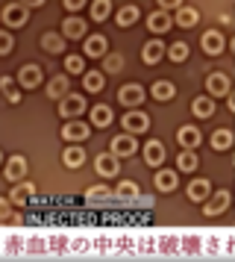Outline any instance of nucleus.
Listing matches in <instances>:
<instances>
[{"label": "nucleus", "instance_id": "obj_1", "mask_svg": "<svg viewBox=\"0 0 235 262\" xmlns=\"http://www.w3.org/2000/svg\"><path fill=\"white\" fill-rule=\"evenodd\" d=\"M82 109H85V97L82 95H65L62 100H59V115H62L65 121L77 118Z\"/></svg>", "mask_w": 235, "mask_h": 262}, {"label": "nucleus", "instance_id": "obj_2", "mask_svg": "<svg viewBox=\"0 0 235 262\" xmlns=\"http://www.w3.org/2000/svg\"><path fill=\"white\" fill-rule=\"evenodd\" d=\"M3 21H6V27H24L30 21V6H24V3H9V6L3 9Z\"/></svg>", "mask_w": 235, "mask_h": 262}, {"label": "nucleus", "instance_id": "obj_3", "mask_svg": "<svg viewBox=\"0 0 235 262\" xmlns=\"http://www.w3.org/2000/svg\"><path fill=\"white\" fill-rule=\"evenodd\" d=\"M124 130L127 133H147L150 130V118H147V112H141V109H129L127 115H124Z\"/></svg>", "mask_w": 235, "mask_h": 262}, {"label": "nucleus", "instance_id": "obj_4", "mask_svg": "<svg viewBox=\"0 0 235 262\" xmlns=\"http://www.w3.org/2000/svg\"><path fill=\"white\" fill-rule=\"evenodd\" d=\"M118 100H121L124 106L135 109V106H141V103H144V89H141L138 83H129V85H124V89L118 92Z\"/></svg>", "mask_w": 235, "mask_h": 262}, {"label": "nucleus", "instance_id": "obj_5", "mask_svg": "<svg viewBox=\"0 0 235 262\" xmlns=\"http://www.w3.org/2000/svg\"><path fill=\"white\" fill-rule=\"evenodd\" d=\"M209 194H212V186H209V180H206V177L191 180V183H188V189H185V198H188V201H194V203L209 201Z\"/></svg>", "mask_w": 235, "mask_h": 262}, {"label": "nucleus", "instance_id": "obj_6", "mask_svg": "<svg viewBox=\"0 0 235 262\" xmlns=\"http://www.w3.org/2000/svg\"><path fill=\"white\" fill-rule=\"evenodd\" d=\"M138 150V142H135V136L132 133H124V136H115L112 139V154L121 159V156H132Z\"/></svg>", "mask_w": 235, "mask_h": 262}, {"label": "nucleus", "instance_id": "obj_7", "mask_svg": "<svg viewBox=\"0 0 235 262\" xmlns=\"http://www.w3.org/2000/svg\"><path fill=\"white\" fill-rule=\"evenodd\" d=\"M200 48L206 50L209 56H218L223 50V33L221 30H206V33L200 36Z\"/></svg>", "mask_w": 235, "mask_h": 262}, {"label": "nucleus", "instance_id": "obj_8", "mask_svg": "<svg viewBox=\"0 0 235 262\" xmlns=\"http://www.w3.org/2000/svg\"><path fill=\"white\" fill-rule=\"evenodd\" d=\"M88 136V124H82V121H65V127H62V139L65 142H82Z\"/></svg>", "mask_w": 235, "mask_h": 262}, {"label": "nucleus", "instance_id": "obj_9", "mask_svg": "<svg viewBox=\"0 0 235 262\" xmlns=\"http://www.w3.org/2000/svg\"><path fill=\"white\" fill-rule=\"evenodd\" d=\"M18 85H21V89H35V85H41V68H38V65H24L21 71H18Z\"/></svg>", "mask_w": 235, "mask_h": 262}, {"label": "nucleus", "instance_id": "obj_10", "mask_svg": "<svg viewBox=\"0 0 235 262\" xmlns=\"http://www.w3.org/2000/svg\"><path fill=\"white\" fill-rule=\"evenodd\" d=\"M206 89H209V97H223L229 92L226 74H209V77H206Z\"/></svg>", "mask_w": 235, "mask_h": 262}, {"label": "nucleus", "instance_id": "obj_11", "mask_svg": "<svg viewBox=\"0 0 235 262\" xmlns=\"http://www.w3.org/2000/svg\"><path fill=\"white\" fill-rule=\"evenodd\" d=\"M200 139L203 136H200L197 127H179V133H176V142L182 144V150H194L200 144Z\"/></svg>", "mask_w": 235, "mask_h": 262}, {"label": "nucleus", "instance_id": "obj_12", "mask_svg": "<svg viewBox=\"0 0 235 262\" xmlns=\"http://www.w3.org/2000/svg\"><path fill=\"white\" fill-rule=\"evenodd\" d=\"M144 159H147V165H153V168H159L165 162V144L162 142H147L144 144Z\"/></svg>", "mask_w": 235, "mask_h": 262}, {"label": "nucleus", "instance_id": "obj_13", "mask_svg": "<svg viewBox=\"0 0 235 262\" xmlns=\"http://www.w3.org/2000/svg\"><path fill=\"white\" fill-rule=\"evenodd\" d=\"M118 168H121V162H118L115 154L97 156V171H100V177H118Z\"/></svg>", "mask_w": 235, "mask_h": 262}, {"label": "nucleus", "instance_id": "obj_14", "mask_svg": "<svg viewBox=\"0 0 235 262\" xmlns=\"http://www.w3.org/2000/svg\"><path fill=\"white\" fill-rule=\"evenodd\" d=\"M35 198V186L33 183H24V186H15L9 194V203H15V206H24V203H30Z\"/></svg>", "mask_w": 235, "mask_h": 262}, {"label": "nucleus", "instance_id": "obj_15", "mask_svg": "<svg viewBox=\"0 0 235 262\" xmlns=\"http://www.w3.org/2000/svg\"><path fill=\"white\" fill-rule=\"evenodd\" d=\"M62 36L65 38H82L85 36V21L82 18H65V24H62Z\"/></svg>", "mask_w": 235, "mask_h": 262}, {"label": "nucleus", "instance_id": "obj_16", "mask_svg": "<svg viewBox=\"0 0 235 262\" xmlns=\"http://www.w3.org/2000/svg\"><path fill=\"white\" fill-rule=\"evenodd\" d=\"M62 162H65V168H80L85 162V150L77 147V144H68L65 154H62Z\"/></svg>", "mask_w": 235, "mask_h": 262}, {"label": "nucleus", "instance_id": "obj_17", "mask_svg": "<svg viewBox=\"0 0 235 262\" xmlns=\"http://www.w3.org/2000/svg\"><path fill=\"white\" fill-rule=\"evenodd\" d=\"M27 177V159L24 156H12L6 162V180H24Z\"/></svg>", "mask_w": 235, "mask_h": 262}, {"label": "nucleus", "instance_id": "obj_18", "mask_svg": "<svg viewBox=\"0 0 235 262\" xmlns=\"http://www.w3.org/2000/svg\"><path fill=\"white\" fill-rule=\"evenodd\" d=\"M41 50H47V53H62L65 50V36L62 33H44L41 36Z\"/></svg>", "mask_w": 235, "mask_h": 262}, {"label": "nucleus", "instance_id": "obj_19", "mask_svg": "<svg viewBox=\"0 0 235 262\" xmlns=\"http://www.w3.org/2000/svg\"><path fill=\"white\" fill-rule=\"evenodd\" d=\"M226 203H229V191H215V198H212V203H206L203 206V212L206 215H221L223 209H226Z\"/></svg>", "mask_w": 235, "mask_h": 262}, {"label": "nucleus", "instance_id": "obj_20", "mask_svg": "<svg viewBox=\"0 0 235 262\" xmlns=\"http://www.w3.org/2000/svg\"><path fill=\"white\" fill-rule=\"evenodd\" d=\"M150 95L156 97V100H171V97L176 95V85L171 83V80H156L150 89Z\"/></svg>", "mask_w": 235, "mask_h": 262}, {"label": "nucleus", "instance_id": "obj_21", "mask_svg": "<svg viewBox=\"0 0 235 262\" xmlns=\"http://www.w3.org/2000/svg\"><path fill=\"white\" fill-rule=\"evenodd\" d=\"M85 56H91V59H100V56H106V38H103V36L85 38Z\"/></svg>", "mask_w": 235, "mask_h": 262}, {"label": "nucleus", "instance_id": "obj_22", "mask_svg": "<svg viewBox=\"0 0 235 262\" xmlns=\"http://www.w3.org/2000/svg\"><path fill=\"white\" fill-rule=\"evenodd\" d=\"M156 189L159 191H174L176 189V171H168V168H165V171H156Z\"/></svg>", "mask_w": 235, "mask_h": 262}, {"label": "nucleus", "instance_id": "obj_23", "mask_svg": "<svg viewBox=\"0 0 235 262\" xmlns=\"http://www.w3.org/2000/svg\"><path fill=\"white\" fill-rule=\"evenodd\" d=\"M200 21V12L194 9V6H182L179 12H176V24L182 27V30H188V27H194Z\"/></svg>", "mask_w": 235, "mask_h": 262}, {"label": "nucleus", "instance_id": "obj_24", "mask_svg": "<svg viewBox=\"0 0 235 262\" xmlns=\"http://www.w3.org/2000/svg\"><path fill=\"white\" fill-rule=\"evenodd\" d=\"M162 56H165V45L162 41H147V48H144V62L147 65H156V62H162Z\"/></svg>", "mask_w": 235, "mask_h": 262}, {"label": "nucleus", "instance_id": "obj_25", "mask_svg": "<svg viewBox=\"0 0 235 262\" xmlns=\"http://www.w3.org/2000/svg\"><path fill=\"white\" fill-rule=\"evenodd\" d=\"M65 95H70V92H68V77H53V80H50V85H47V97H56V100H62Z\"/></svg>", "mask_w": 235, "mask_h": 262}, {"label": "nucleus", "instance_id": "obj_26", "mask_svg": "<svg viewBox=\"0 0 235 262\" xmlns=\"http://www.w3.org/2000/svg\"><path fill=\"white\" fill-rule=\"evenodd\" d=\"M191 109H194L197 118H212V115H215V100H212V97H197V100L191 103Z\"/></svg>", "mask_w": 235, "mask_h": 262}, {"label": "nucleus", "instance_id": "obj_27", "mask_svg": "<svg viewBox=\"0 0 235 262\" xmlns=\"http://www.w3.org/2000/svg\"><path fill=\"white\" fill-rule=\"evenodd\" d=\"M147 27H150V33H168L171 30V18L165 12H153L147 18Z\"/></svg>", "mask_w": 235, "mask_h": 262}, {"label": "nucleus", "instance_id": "obj_28", "mask_svg": "<svg viewBox=\"0 0 235 262\" xmlns=\"http://www.w3.org/2000/svg\"><path fill=\"white\" fill-rule=\"evenodd\" d=\"M115 21H118V27H132L138 21V9L135 6H121L115 15Z\"/></svg>", "mask_w": 235, "mask_h": 262}, {"label": "nucleus", "instance_id": "obj_29", "mask_svg": "<svg viewBox=\"0 0 235 262\" xmlns=\"http://www.w3.org/2000/svg\"><path fill=\"white\" fill-rule=\"evenodd\" d=\"M82 85H85V92H103V74L100 71H88V74H82Z\"/></svg>", "mask_w": 235, "mask_h": 262}, {"label": "nucleus", "instance_id": "obj_30", "mask_svg": "<svg viewBox=\"0 0 235 262\" xmlns=\"http://www.w3.org/2000/svg\"><path fill=\"white\" fill-rule=\"evenodd\" d=\"M232 144V130H215L212 133V147L215 150H226Z\"/></svg>", "mask_w": 235, "mask_h": 262}, {"label": "nucleus", "instance_id": "obj_31", "mask_svg": "<svg viewBox=\"0 0 235 262\" xmlns=\"http://www.w3.org/2000/svg\"><path fill=\"white\" fill-rule=\"evenodd\" d=\"M176 168L179 171H194L197 168V154L194 150H182V154L176 156Z\"/></svg>", "mask_w": 235, "mask_h": 262}, {"label": "nucleus", "instance_id": "obj_32", "mask_svg": "<svg viewBox=\"0 0 235 262\" xmlns=\"http://www.w3.org/2000/svg\"><path fill=\"white\" fill-rule=\"evenodd\" d=\"M118 198H124V201H138V186L135 183H118V189H115Z\"/></svg>", "mask_w": 235, "mask_h": 262}, {"label": "nucleus", "instance_id": "obj_33", "mask_svg": "<svg viewBox=\"0 0 235 262\" xmlns=\"http://www.w3.org/2000/svg\"><path fill=\"white\" fill-rule=\"evenodd\" d=\"M109 121H112V109L109 106H94L91 109V124L94 127H106Z\"/></svg>", "mask_w": 235, "mask_h": 262}, {"label": "nucleus", "instance_id": "obj_34", "mask_svg": "<svg viewBox=\"0 0 235 262\" xmlns=\"http://www.w3.org/2000/svg\"><path fill=\"white\" fill-rule=\"evenodd\" d=\"M112 15V3L109 0H97V3H91V18L94 21H106Z\"/></svg>", "mask_w": 235, "mask_h": 262}, {"label": "nucleus", "instance_id": "obj_35", "mask_svg": "<svg viewBox=\"0 0 235 262\" xmlns=\"http://www.w3.org/2000/svg\"><path fill=\"white\" fill-rule=\"evenodd\" d=\"M188 53H191V50H188L185 41H176V45H171V50H168V59L171 62H185Z\"/></svg>", "mask_w": 235, "mask_h": 262}, {"label": "nucleus", "instance_id": "obj_36", "mask_svg": "<svg viewBox=\"0 0 235 262\" xmlns=\"http://www.w3.org/2000/svg\"><path fill=\"white\" fill-rule=\"evenodd\" d=\"M0 83H3V92H6V97H9V103H18V100H21V92H18V85H15L12 77H3Z\"/></svg>", "mask_w": 235, "mask_h": 262}, {"label": "nucleus", "instance_id": "obj_37", "mask_svg": "<svg viewBox=\"0 0 235 262\" xmlns=\"http://www.w3.org/2000/svg\"><path fill=\"white\" fill-rule=\"evenodd\" d=\"M121 68H124V56H121V53H106V71L118 74Z\"/></svg>", "mask_w": 235, "mask_h": 262}, {"label": "nucleus", "instance_id": "obj_38", "mask_svg": "<svg viewBox=\"0 0 235 262\" xmlns=\"http://www.w3.org/2000/svg\"><path fill=\"white\" fill-rule=\"evenodd\" d=\"M112 194V189H106V186H91V189L85 191V201H106Z\"/></svg>", "mask_w": 235, "mask_h": 262}, {"label": "nucleus", "instance_id": "obj_39", "mask_svg": "<svg viewBox=\"0 0 235 262\" xmlns=\"http://www.w3.org/2000/svg\"><path fill=\"white\" fill-rule=\"evenodd\" d=\"M82 68H85L82 56H74V53H70L68 59H65V71H68V74H82Z\"/></svg>", "mask_w": 235, "mask_h": 262}, {"label": "nucleus", "instance_id": "obj_40", "mask_svg": "<svg viewBox=\"0 0 235 262\" xmlns=\"http://www.w3.org/2000/svg\"><path fill=\"white\" fill-rule=\"evenodd\" d=\"M9 50H12V36H9V33H0V53L6 56Z\"/></svg>", "mask_w": 235, "mask_h": 262}, {"label": "nucleus", "instance_id": "obj_41", "mask_svg": "<svg viewBox=\"0 0 235 262\" xmlns=\"http://www.w3.org/2000/svg\"><path fill=\"white\" fill-rule=\"evenodd\" d=\"M82 6H85L82 0H65V12H80Z\"/></svg>", "mask_w": 235, "mask_h": 262}, {"label": "nucleus", "instance_id": "obj_42", "mask_svg": "<svg viewBox=\"0 0 235 262\" xmlns=\"http://www.w3.org/2000/svg\"><path fill=\"white\" fill-rule=\"evenodd\" d=\"M162 9H165V12H168V9H176V12H179V9H182V3H176V0H165Z\"/></svg>", "mask_w": 235, "mask_h": 262}]
</instances>
